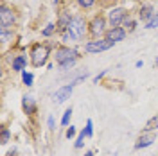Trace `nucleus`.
Wrapping results in <instances>:
<instances>
[{
  "mask_svg": "<svg viewBox=\"0 0 158 156\" xmlns=\"http://www.w3.org/2000/svg\"><path fill=\"white\" fill-rule=\"evenodd\" d=\"M58 41H34L29 47V65L32 68H41L50 63L52 52L58 47Z\"/></svg>",
  "mask_w": 158,
  "mask_h": 156,
  "instance_id": "obj_2",
  "label": "nucleus"
},
{
  "mask_svg": "<svg viewBox=\"0 0 158 156\" xmlns=\"http://www.w3.org/2000/svg\"><path fill=\"white\" fill-rule=\"evenodd\" d=\"M52 59L59 67V70H70L74 68V65L81 59V50L76 45H63L59 43L52 52Z\"/></svg>",
  "mask_w": 158,
  "mask_h": 156,
  "instance_id": "obj_3",
  "label": "nucleus"
},
{
  "mask_svg": "<svg viewBox=\"0 0 158 156\" xmlns=\"http://www.w3.org/2000/svg\"><path fill=\"white\" fill-rule=\"evenodd\" d=\"M72 115H74V109H72V106L67 108L65 111H63V115H61V120H59V124H61V127H67L70 126V118H72Z\"/></svg>",
  "mask_w": 158,
  "mask_h": 156,
  "instance_id": "obj_19",
  "label": "nucleus"
},
{
  "mask_svg": "<svg viewBox=\"0 0 158 156\" xmlns=\"http://www.w3.org/2000/svg\"><path fill=\"white\" fill-rule=\"evenodd\" d=\"M72 18H74V14H72L69 9H65V7H59L58 18H56L58 34H61V32H65V31L69 29V25H70V22H72Z\"/></svg>",
  "mask_w": 158,
  "mask_h": 156,
  "instance_id": "obj_13",
  "label": "nucleus"
},
{
  "mask_svg": "<svg viewBox=\"0 0 158 156\" xmlns=\"http://www.w3.org/2000/svg\"><path fill=\"white\" fill-rule=\"evenodd\" d=\"M129 16V11L124 6H113L110 7L106 13V18H108L110 27H122V23L126 22V18Z\"/></svg>",
  "mask_w": 158,
  "mask_h": 156,
  "instance_id": "obj_7",
  "label": "nucleus"
},
{
  "mask_svg": "<svg viewBox=\"0 0 158 156\" xmlns=\"http://www.w3.org/2000/svg\"><path fill=\"white\" fill-rule=\"evenodd\" d=\"M108 72H110V70H101L97 76H94V77H92V83H94V84H99V83H101L102 79L108 76Z\"/></svg>",
  "mask_w": 158,
  "mask_h": 156,
  "instance_id": "obj_27",
  "label": "nucleus"
},
{
  "mask_svg": "<svg viewBox=\"0 0 158 156\" xmlns=\"http://www.w3.org/2000/svg\"><path fill=\"white\" fill-rule=\"evenodd\" d=\"M85 140H86V135H85V131L81 129L77 138H76V142H74V147H76V149H83V147H85Z\"/></svg>",
  "mask_w": 158,
  "mask_h": 156,
  "instance_id": "obj_23",
  "label": "nucleus"
},
{
  "mask_svg": "<svg viewBox=\"0 0 158 156\" xmlns=\"http://www.w3.org/2000/svg\"><path fill=\"white\" fill-rule=\"evenodd\" d=\"M11 54H13L11 63H9L11 72H15V74L25 72V70H27V63H29V54H25L23 50H15V47L11 50Z\"/></svg>",
  "mask_w": 158,
  "mask_h": 156,
  "instance_id": "obj_8",
  "label": "nucleus"
},
{
  "mask_svg": "<svg viewBox=\"0 0 158 156\" xmlns=\"http://www.w3.org/2000/svg\"><path fill=\"white\" fill-rule=\"evenodd\" d=\"M142 2H146V0H142Z\"/></svg>",
  "mask_w": 158,
  "mask_h": 156,
  "instance_id": "obj_34",
  "label": "nucleus"
},
{
  "mask_svg": "<svg viewBox=\"0 0 158 156\" xmlns=\"http://www.w3.org/2000/svg\"><path fill=\"white\" fill-rule=\"evenodd\" d=\"M135 67H137V68H142V67H144V61H142V59H138L137 63H135Z\"/></svg>",
  "mask_w": 158,
  "mask_h": 156,
  "instance_id": "obj_30",
  "label": "nucleus"
},
{
  "mask_svg": "<svg viewBox=\"0 0 158 156\" xmlns=\"http://www.w3.org/2000/svg\"><path fill=\"white\" fill-rule=\"evenodd\" d=\"M86 79H88V74H86V72H85V74H79V76H76V77L72 79V81H70V83H72V84H74V86H77L79 83H85V81H86Z\"/></svg>",
  "mask_w": 158,
  "mask_h": 156,
  "instance_id": "obj_28",
  "label": "nucleus"
},
{
  "mask_svg": "<svg viewBox=\"0 0 158 156\" xmlns=\"http://www.w3.org/2000/svg\"><path fill=\"white\" fill-rule=\"evenodd\" d=\"M11 138H13L11 129L9 127H2V131H0V144H2V146H7L11 142Z\"/></svg>",
  "mask_w": 158,
  "mask_h": 156,
  "instance_id": "obj_21",
  "label": "nucleus"
},
{
  "mask_svg": "<svg viewBox=\"0 0 158 156\" xmlns=\"http://www.w3.org/2000/svg\"><path fill=\"white\" fill-rule=\"evenodd\" d=\"M156 7H155V4L153 2H142L140 6H138V9H137V18L138 22H142L144 25L148 23L149 20L155 16V13H156Z\"/></svg>",
  "mask_w": 158,
  "mask_h": 156,
  "instance_id": "obj_10",
  "label": "nucleus"
},
{
  "mask_svg": "<svg viewBox=\"0 0 158 156\" xmlns=\"http://www.w3.org/2000/svg\"><path fill=\"white\" fill-rule=\"evenodd\" d=\"M47 127H49V131H52V133L58 129L56 127V118H54V115H49L47 117Z\"/></svg>",
  "mask_w": 158,
  "mask_h": 156,
  "instance_id": "obj_29",
  "label": "nucleus"
},
{
  "mask_svg": "<svg viewBox=\"0 0 158 156\" xmlns=\"http://www.w3.org/2000/svg\"><path fill=\"white\" fill-rule=\"evenodd\" d=\"M110 29V23L106 14L102 13H95L92 18L88 20V34L92 39H97V38H104L106 31Z\"/></svg>",
  "mask_w": 158,
  "mask_h": 156,
  "instance_id": "obj_5",
  "label": "nucleus"
},
{
  "mask_svg": "<svg viewBox=\"0 0 158 156\" xmlns=\"http://www.w3.org/2000/svg\"><path fill=\"white\" fill-rule=\"evenodd\" d=\"M83 131H85L86 138H94V120H92V118L86 120V126L83 127Z\"/></svg>",
  "mask_w": 158,
  "mask_h": 156,
  "instance_id": "obj_25",
  "label": "nucleus"
},
{
  "mask_svg": "<svg viewBox=\"0 0 158 156\" xmlns=\"http://www.w3.org/2000/svg\"><path fill=\"white\" fill-rule=\"evenodd\" d=\"M126 36H128V32H126L124 27H110L106 31V34H104V38L111 41V43H118V41L126 39Z\"/></svg>",
  "mask_w": 158,
  "mask_h": 156,
  "instance_id": "obj_14",
  "label": "nucleus"
},
{
  "mask_svg": "<svg viewBox=\"0 0 158 156\" xmlns=\"http://www.w3.org/2000/svg\"><path fill=\"white\" fill-rule=\"evenodd\" d=\"M77 135H79L77 129H76V126H72V124L65 129V137L69 138V140H76V138H77Z\"/></svg>",
  "mask_w": 158,
  "mask_h": 156,
  "instance_id": "obj_24",
  "label": "nucleus"
},
{
  "mask_svg": "<svg viewBox=\"0 0 158 156\" xmlns=\"http://www.w3.org/2000/svg\"><path fill=\"white\" fill-rule=\"evenodd\" d=\"M20 22V13L7 0L0 4V31H15Z\"/></svg>",
  "mask_w": 158,
  "mask_h": 156,
  "instance_id": "obj_4",
  "label": "nucleus"
},
{
  "mask_svg": "<svg viewBox=\"0 0 158 156\" xmlns=\"http://www.w3.org/2000/svg\"><path fill=\"white\" fill-rule=\"evenodd\" d=\"M40 34H41V38H45V39H52L58 34V25H56V22H49L43 29L40 31Z\"/></svg>",
  "mask_w": 158,
  "mask_h": 156,
  "instance_id": "obj_15",
  "label": "nucleus"
},
{
  "mask_svg": "<svg viewBox=\"0 0 158 156\" xmlns=\"http://www.w3.org/2000/svg\"><path fill=\"white\" fill-rule=\"evenodd\" d=\"M74 84L72 83H67V84H63V86H59L54 93H52V102L54 104H63V102H67L70 97H72V92H74Z\"/></svg>",
  "mask_w": 158,
  "mask_h": 156,
  "instance_id": "obj_11",
  "label": "nucleus"
},
{
  "mask_svg": "<svg viewBox=\"0 0 158 156\" xmlns=\"http://www.w3.org/2000/svg\"><path fill=\"white\" fill-rule=\"evenodd\" d=\"M113 45H115V43L108 41L106 38H97V39L88 38L83 43V52H85V54H101V52L110 50Z\"/></svg>",
  "mask_w": 158,
  "mask_h": 156,
  "instance_id": "obj_6",
  "label": "nucleus"
},
{
  "mask_svg": "<svg viewBox=\"0 0 158 156\" xmlns=\"http://www.w3.org/2000/svg\"><path fill=\"white\" fill-rule=\"evenodd\" d=\"M54 4H59V0H54Z\"/></svg>",
  "mask_w": 158,
  "mask_h": 156,
  "instance_id": "obj_33",
  "label": "nucleus"
},
{
  "mask_svg": "<svg viewBox=\"0 0 158 156\" xmlns=\"http://www.w3.org/2000/svg\"><path fill=\"white\" fill-rule=\"evenodd\" d=\"M90 38L88 34V18L81 13H76L70 22L69 29L59 34V41L63 45H76L81 41H86Z\"/></svg>",
  "mask_w": 158,
  "mask_h": 156,
  "instance_id": "obj_1",
  "label": "nucleus"
},
{
  "mask_svg": "<svg viewBox=\"0 0 158 156\" xmlns=\"http://www.w3.org/2000/svg\"><path fill=\"white\" fill-rule=\"evenodd\" d=\"M144 129H146V131H158V113L155 115V117H151L148 122H146Z\"/></svg>",
  "mask_w": 158,
  "mask_h": 156,
  "instance_id": "obj_22",
  "label": "nucleus"
},
{
  "mask_svg": "<svg viewBox=\"0 0 158 156\" xmlns=\"http://www.w3.org/2000/svg\"><path fill=\"white\" fill-rule=\"evenodd\" d=\"M122 27L126 29V32H128V34L135 32V31H137V27H138V18H137V16H131V14H129L128 18H126V22L122 23Z\"/></svg>",
  "mask_w": 158,
  "mask_h": 156,
  "instance_id": "obj_16",
  "label": "nucleus"
},
{
  "mask_svg": "<svg viewBox=\"0 0 158 156\" xmlns=\"http://www.w3.org/2000/svg\"><path fill=\"white\" fill-rule=\"evenodd\" d=\"M20 76H22V84H23V86L31 88L32 84H34V74H32L31 70H25V72H22Z\"/></svg>",
  "mask_w": 158,
  "mask_h": 156,
  "instance_id": "obj_20",
  "label": "nucleus"
},
{
  "mask_svg": "<svg viewBox=\"0 0 158 156\" xmlns=\"http://www.w3.org/2000/svg\"><path fill=\"white\" fill-rule=\"evenodd\" d=\"M99 0H76V6L79 11H90L97 6Z\"/></svg>",
  "mask_w": 158,
  "mask_h": 156,
  "instance_id": "obj_17",
  "label": "nucleus"
},
{
  "mask_svg": "<svg viewBox=\"0 0 158 156\" xmlns=\"http://www.w3.org/2000/svg\"><path fill=\"white\" fill-rule=\"evenodd\" d=\"M15 38H16L15 31H0V41H2L4 49H6V45H7V43H11ZM13 43H15V41H13Z\"/></svg>",
  "mask_w": 158,
  "mask_h": 156,
  "instance_id": "obj_18",
  "label": "nucleus"
},
{
  "mask_svg": "<svg viewBox=\"0 0 158 156\" xmlns=\"http://www.w3.org/2000/svg\"><path fill=\"white\" fill-rule=\"evenodd\" d=\"M22 111L25 113L27 118L36 117V113H38V102H36V99L32 97V95H29V93H25V95L22 97Z\"/></svg>",
  "mask_w": 158,
  "mask_h": 156,
  "instance_id": "obj_12",
  "label": "nucleus"
},
{
  "mask_svg": "<svg viewBox=\"0 0 158 156\" xmlns=\"http://www.w3.org/2000/svg\"><path fill=\"white\" fill-rule=\"evenodd\" d=\"M144 29H148V31H153V29H158V11L155 13V16L149 20L148 23L144 25Z\"/></svg>",
  "mask_w": 158,
  "mask_h": 156,
  "instance_id": "obj_26",
  "label": "nucleus"
},
{
  "mask_svg": "<svg viewBox=\"0 0 158 156\" xmlns=\"http://www.w3.org/2000/svg\"><path fill=\"white\" fill-rule=\"evenodd\" d=\"M156 131H146V129H142V133L137 137V140H135V144H133V149L135 151H142V149H148V147H151L155 142H156Z\"/></svg>",
  "mask_w": 158,
  "mask_h": 156,
  "instance_id": "obj_9",
  "label": "nucleus"
},
{
  "mask_svg": "<svg viewBox=\"0 0 158 156\" xmlns=\"http://www.w3.org/2000/svg\"><path fill=\"white\" fill-rule=\"evenodd\" d=\"M155 63H156V67H158V56H156V59H155Z\"/></svg>",
  "mask_w": 158,
  "mask_h": 156,
  "instance_id": "obj_32",
  "label": "nucleus"
},
{
  "mask_svg": "<svg viewBox=\"0 0 158 156\" xmlns=\"http://www.w3.org/2000/svg\"><path fill=\"white\" fill-rule=\"evenodd\" d=\"M83 156H95V153H94L92 149H88V151H85V154Z\"/></svg>",
  "mask_w": 158,
  "mask_h": 156,
  "instance_id": "obj_31",
  "label": "nucleus"
}]
</instances>
